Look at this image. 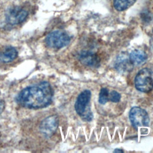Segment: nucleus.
<instances>
[{
    "mask_svg": "<svg viewBox=\"0 0 153 153\" xmlns=\"http://www.w3.org/2000/svg\"><path fill=\"white\" fill-rule=\"evenodd\" d=\"M129 59L133 65H140L145 63L147 59L146 53L141 50L135 49L128 55Z\"/></svg>",
    "mask_w": 153,
    "mask_h": 153,
    "instance_id": "10",
    "label": "nucleus"
},
{
    "mask_svg": "<svg viewBox=\"0 0 153 153\" xmlns=\"http://www.w3.org/2000/svg\"><path fill=\"white\" fill-rule=\"evenodd\" d=\"M27 12L19 7H13L7 10L5 13V20L11 25H16L22 23L27 17Z\"/></svg>",
    "mask_w": 153,
    "mask_h": 153,
    "instance_id": "6",
    "label": "nucleus"
},
{
    "mask_svg": "<svg viewBox=\"0 0 153 153\" xmlns=\"http://www.w3.org/2000/svg\"><path fill=\"white\" fill-rule=\"evenodd\" d=\"M114 152H124V151L123 149H119V148H117L115 149L114 151Z\"/></svg>",
    "mask_w": 153,
    "mask_h": 153,
    "instance_id": "16",
    "label": "nucleus"
},
{
    "mask_svg": "<svg viewBox=\"0 0 153 153\" xmlns=\"http://www.w3.org/2000/svg\"><path fill=\"white\" fill-rule=\"evenodd\" d=\"M53 90L47 81L27 87L17 95L16 100L21 106L29 109H40L48 106L52 100Z\"/></svg>",
    "mask_w": 153,
    "mask_h": 153,
    "instance_id": "1",
    "label": "nucleus"
},
{
    "mask_svg": "<svg viewBox=\"0 0 153 153\" xmlns=\"http://www.w3.org/2000/svg\"><path fill=\"white\" fill-rule=\"evenodd\" d=\"M129 119L135 128L148 127L149 123V117L147 112L139 106H134L130 109Z\"/></svg>",
    "mask_w": 153,
    "mask_h": 153,
    "instance_id": "5",
    "label": "nucleus"
},
{
    "mask_svg": "<svg viewBox=\"0 0 153 153\" xmlns=\"http://www.w3.org/2000/svg\"><path fill=\"white\" fill-rule=\"evenodd\" d=\"M108 97H109L108 90L106 88H102L99 95V102L102 105H104L109 100Z\"/></svg>",
    "mask_w": 153,
    "mask_h": 153,
    "instance_id": "13",
    "label": "nucleus"
},
{
    "mask_svg": "<svg viewBox=\"0 0 153 153\" xmlns=\"http://www.w3.org/2000/svg\"><path fill=\"white\" fill-rule=\"evenodd\" d=\"M108 99L114 103L118 102L121 99V94L118 92L113 90L109 94Z\"/></svg>",
    "mask_w": 153,
    "mask_h": 153,
    "instance_id": "14",
    "label": "nucleus"
},
{
    "mask_svg": "<svg viewBox=\"0 0 153 153\" xmlns=\"http://www.w3.org/2000/svg\"><path fill=\"white\" fill-rule=\"evenodd\" d=\"M136 88L142 92L148 93L153 88V78L151 71L148 68L140 70L134 78Z\"/></svg>",
    "mask_w": 153,
    "mask_h": 153,
    "instance_id": "3",
    "label": "nucleus"
},
{
    "mask_svg": "<svg viewBox=\"0 0 153 153\" xmlns=\"http://www.w3.org/2000/svg\"><path fill=\"white\" fill-rule=\"evenodd\" d=\"M133 65L131 63L129 57L125 54H121L116 59L115 69L120 73L130 72L133 69Z\"/></svg>",
    "mask_w": 153,
    "mask_h": 153,
    "instance_id": "9",
    "label": "nucleus"
},
{
    "mask_svg": "<svg viewBox=\"0 0 153 153\" xmlns=\"http://www.w3.org/2000/svg\"><path fill=\"white\" fill-rule=\"evenodd\" d=\"M5 109V102L2 100L0 99V114L4 111Z\"/></svg>",
    "mask_w": 153,
    "mask_h": 153,
    "instance_id": "15",
    "label": "nucleus"
},
{
    "mask_svg": "<svg viewBox=\"0 0 153 153\" xmlns=\"http://www.w3.org/2000/svg\"><path fill=\"white\" fill-rule=\"evenodd\" d=\"M17 50L11 46L5 47L0 52V62L3 63H9L14 60L17 56Z\"/></svg>",
    "mask_w": 153,
    "mask_h": 153,
    "instance_id": "11",
    "label": "nucleus"
},
{
    "mask_svg": "<svg viewBox=\"0 0 153 153\" xmlns=\"http://www.w3.org/2000/svg\"><path fill=\"white\" fill-rule=\"evenodd\" d=\"M137 0H114V8L119 11L125 10L131 6Z\"/></svg>",
    "mask_w": 153,
    "mask_h": 153,
    "instance_id": "12",
    "label": "nucleus"
},
{
    "mask_svg": "<svg viewBox=\"0 0 153 153\" xmlns=\"http://www.w3.org/2000/svg\"><path fill=\"white\" fill-rule=\"evenodd\" d=\"M91 96V91L89 90H85L78 95L75 103V109L76 113L83 120L87 121H91L93 118L89 106Z\"/></svg>",
    "mask_w": 153,
    "mask_h": 153,
    "instance_id": "2",
    "label": "nucleus"
},
{
    "mask_svg": "<svg viewBox=\"0 0 153 153\" xmlns=\"http://www.w3.org/2000/svg\"><path fill=\"white\" fill-rule=\"evenodd\" d=\"M59 125V118L56 115H52L44 119L40 125L39 130L46 137H50L57 130Z\"/></svg>",
    "mask_w": 153,
    "mask_h": 153,
    "instance_id": "7",
    "label": "nucleus"
},
{
    "mask_svg": "<svg viewBox=\"0 0 153 153\" xmlns=\"http://www.w3.org/2000/svg\"><path fill=\"white\" fill-rule=\"evenodd\" d=\"M79 60L84 65L91 67H98L100 65V59L97 54L90 51H82L79 57Z\"/></svg>",
    "mask_w": 153,
    "mask_h": 153,
    "instance_id": "8",
    "label": "nucleus"
},
{
    "mask_svg": "<svg viewBox=\"0 0 153 153\" xmlns=\"http://www.w3.org/2000/svg\"><path fill=\"white\" fill-rule=\"evenodd\" d=\"M71 38L69 35L64 31L54 30L50 33L45 38L46 45L53 48H61L69 44Z\"/></svg>",
    "mask_w": 153,
    "mask_h": 153,
    "instance_id": "4",
    "label": "nucleus"
}]
</instances>
